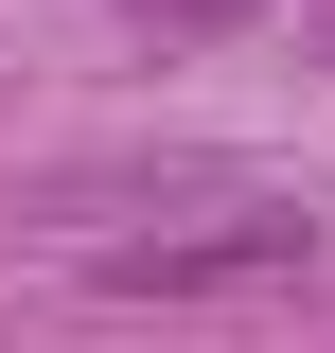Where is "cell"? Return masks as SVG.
Returning a JSON list of instances; mask_svg holds the SVG:
<instances>
[{
    "mask_svg": "<svg viewBox=\"0 0 335 353\" xmlns=\"http://www.w3.org/2000/svg\"><path fill=\"white\" fill-rule=\"evenodd\" d=\"M300 265H318V194H230L194 230H124L88 283L106 301H247V283H300Z\"/></svg>",
    "mask_w": 335,
    "mask_h": 353,
    "instance_id": "1",
    "label": "cell"
},
{
    "mask_svg": "<svg viewBox=\"0 0 335 353\" xmlns=\"http://www.w3.org/2000/svg\"><path fill=\"white\" fill-rule=\"evenodd\" d=\"M124 18H141V36H159V53H194V36H247L265 0H124Z\"/></svg>",
    "mask_w": 335,
    "mask_h": 353,
    "instance_id": "2",
    "label": "cell"
}]
</instances>
